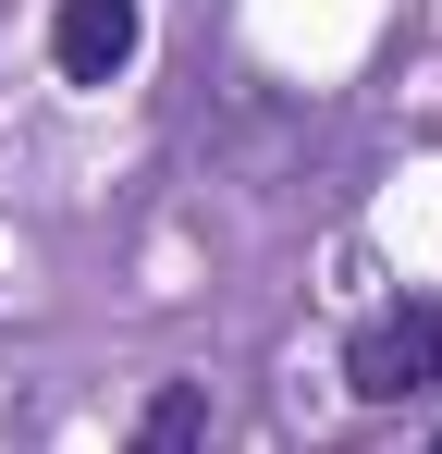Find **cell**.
I'll return each mask as SVG.
<instances>
[{"label":"cell","instance_id":"obj_1","mask_svg":"<svg viewBox=\"0 0 442 454\" xmlns=\"http://www.w3.org/2000/svg\"><path fill=\"white\" fill-rule=\"evenodd\" d=\"M430 380H442V307L430 295L357 319V344H344V393H357V405H406V393H430Z\"/></svg>","mask_w":442,"mask_h":454},{"label":"cell","instance_id":"obj_2","mask_svg":"<svg viewBox=\"0 0 442 454\" xmlns=\"http://www.w3.org/2000/svg\"><path fill=\"white\" fill-rule=\"evenodd\" d=\"M147 50V0H50V62L62 86H111Z\"/></svg>","mask_w":442,"mask_h":454},{"label":"cell","instance_id":"obj_3","mask_svg":"<svg viewBox=\"0 0 442 454\" xmlns=\"http://www.w3.org/2000/svg\"><path fill=\"white\" fill-rule=\"evenodd\" d=\"M123 454H209V380H160Z\"/></svg>","mask_w":442,"mask_h":454},{"label":"cell","instance_id":"obj_4","mask_svg":"<svg viewBox=\"0 0 442 454\" xmlns=\"http://www.w3.org/2000/svg\"><path fill=\"white\" fill-rule=\"evenodd\" d=\"M418 454H442V442H418Z\"/></svg>","mask_w":442,"mask_h":454}]
</instances>
